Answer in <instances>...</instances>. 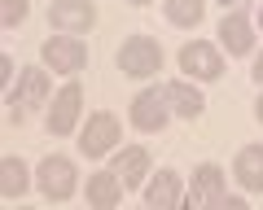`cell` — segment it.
Segmentation results:
<instances>
[{
  "label": "cell",
  "instance_id": "3957f363",
  "mask_svg": "<svg viewBox=\"0 0 263 210\" xmlns=\"http://www.w3.org/2000/svg\"><path fill=\"white\" fill-rule=\"evenodd\" d=\"M167 118H171V105H167V92L162 88L136 92V101H132V127L136 132H162Z\"/></svg>",
  "mask_w": 263,
  "mask_h": 210
},
{
  "label": "cell",
  "instance_id": "7402d4cb",
  "mask_svg": "<svg viewBox=\"0 0 263 210\" xmlns=\"http://www.w3.org/2000/svg\"><path fill=\"white\" fill-rule=\"evenodd\" d=\"M259 123H263V101H259Z\"/></svg>",
  "mask_w": 263,
  "mask_h": 210
},
{
  "label": "cell",
  "instance_id": "9a60e30c",
  "mask_svg": "<svg viewBox=\"0 0 263 210\" xmlns=\"http://www.w3.org/2000/svg\"><path fill=\"white\" fill-rule=\"evenodd\" d=\"M162 92H167V105L180 118H197L202 110H206V96L197 92V88H189V83H167Z\"/></svg>",
  "mask_w": 263,
  "mask_h": 210
},
{
  "label": "cell",
  "instance_id": "9c48e42d",
  "mask_svg": "<svg viewBox=\"0 0 263 210\" xmlns=\"http://www.w3.org/2000/svg\"><path fill=\"white\" fill-rule=\"evenodd\" d=\"M180 70H189L193 79H219V75H224V61H219V53L211 44L193 39V44L180 48Z\"/></svg>",
  "mask_w": 263,
  "mask_h": 210
},
{
  "label": "cell",
  "instance_id": "2e32d148",
  "mask_svg": "<svg viewBox=\"0 0 263 210\" xmlns=\"http://www.w3.org/2000/svg\"><path fill=\"white\" fill-rule=\"evenodd\" d=\"M145 171H149V153H145L141 144L123 149V153H119V162H114V175H119L127 188H132V184H141V180H145Z\"/></svg>",
  "mask_w": 263,
  "mask_h": 210
},
{
  "label": "cell",
  "instance_id": "6da1fadb",
  "mask_svg": "<svg viewBox=\"0 0 263 210\" xmlns=\"http://www.w3.org/2000/svg\"><path fill=\"white\" fill-rule=\"evenodd\" d=\"M44 101H48V75L40 66H27L18 75V92L9 96V118H13V123H27L31 110L44 105Z\"/></svg>",
  "mask_w": 263,
  "mask_h": 210
},
{
  "label": "cell",
  "instance_id": "ffe728a7",
  "mask_svg": "<svg viewBox=\"0 0 263 210\" xmlns=\"http://www.w3.org/2000/svg\"><path fill=\"white\" fill-rule=\"evenodd\" d=\"M254 79H259V83H263V57L254 61Z\"/></svg>",
  "mask_w": 263,
  "mask_h": 210
},
{
  "label": "cell",
  "instance_id": "d6986e66",
  "mask_svg": "<svg viewBox=\"0 0 263 210\" xmlns=\"http://www.w3.org/2000/svg\"><path fill=\"white\" fill-rule=\"evenodd\" d=\"M27 18V0H0V22L5 27H18Z\"/></svg>",
  "mask_w": 263,
  "mask_h": 210
},
{
  "label": "cell",
  "instance_id": "8fae6325",
  "mask_svg": "<svg viewBox=\"0 0 263 210\" xmlns=\"http://www.w3.org/2000/svg\"><path fill=\"white\" fill-rule=\"evenodd\" d=\"M219 39H224V48L233 53V57H246V53L254 48L250 18H246V13H228V18L219 22Z\"/></svg>",
  "mask_w": 263,
  "mask_h": 210
},
{
  "label": "cell",
  "instance_id": "cb8c5ba5",
  "mask_svg": "<svg viewBox=\"0 0 263 210\" xmlns=\"http://www.w3.org/2000/svg\"><path fill=\"white\" fill-rule=\"evenodd\" d=\"M259 27H263V9H259Z\"/></svg>",
  "mask_w": 263,
  "mask_h": 210
},
{
  "label": "cell",
  "instance_id": "e0dca14e",
  "mask_svg": "<svg viewBox=\"0 0 263 210\" xmlns=\"http://www.w3.org/2000/svg\"><path fill=\"white\" fill-rule=\"evenodd\" d=\"M0 193H5V197H22V193H27V166H22L18 158H5V162H0Z\"/></svg>",
  "mask_w": 263,
  "mask_h": 210
},
{
  "label": "cell",
  "instance_id": "277c9868",
  "mask_svg": "<svg viewBox=\"0 0 263 210\" xmlns=\"http://www.w3.org/2000/svg\"><path fill=\"white\" fill-rule=\"evenodd\" d=\"M40 57H44L53 70H62V75H75V70H84V61H88V44L75 39V35H53V39H44Z\"/></svg>",
  "mask_w": 263,
  "mask_h": 210
},
{
  "label": "cell",
  "instance_id": "7c38bea8",
  "mask_svg": "<svg viewBox=\"0 0 263 210\" xmlns=\"http://www.w3.org/2000/svg\"><path fill=\"white\" fill-rule=\"evenodd\" d=\"M237 180H241L246 193H263V144H246L237 153Z\"/></svg>",
  "mask_w": 263,
  "mask_h": 210
},
{
  "label": "cell",
  "instance_id": "8992f818",
  "mask_svg": "<svg viewBox=\"0 0 263 210\" xmlns=\"http://www.w3.org/2000/svg\"><path fill=\"white\" fill-rule=\"evenodd\" d=\"M228 193H224V171H219L215 162L197 166L193 171V188H189V206H219L224 210Z\"/></svg>",
  "mask_w": 263,
  "mask_h": 210
},
{
  "label": "cell",
  "instance_id": "30bf717a",
  "mask_svg": "<svg viewBox=\"0 0 263 210\" xmlns=\"http://www.w3.org/2000/svg\"><path fill=\"white\" fill-rule=\"evenodd\" d=\"M48 18H53V27H62L66 35H79V31L92 27V5H88V0H57Z\"/></svg>",
  "mask_w": 263,
  "mask_h": 210
},
{
  "label": "cell",
  "instance_id": "44dd1931",
  "mask_svg": "<svg viewBox=\"0 0 263 210\" xmlns=\"http://www.w3.org/2000/svg\"><path fill=\"white\" fill-rule=\"evenodd\" d=\"M219 5H224V9H228V5H241V0H219Z\"/></svg>",
  "mask_w": 263,
  "mask_h": 210
},
{
  "label": "cell",
  "instance_id": "603a6c76",
  "mask_svg": "<svg viewBox=\"0 0 263 210\" xmlns=\"http://www.w3.org/2000/svg\"><path fill=\"white\" fill-rule=\"evenodd\" d=\"M132 5H149V0H132Z\"/></svg>",
  "mask_w": 263,
  "mask_h": 210
},
{
  "label": "cell",
  "instance_id": "5b68a950",
  "mask_svg": "<svg viewBox=\"0 0 263 210\" xmlns=\"http://www.w3.org/2000/svg\"><path fill=\"white\" fill-rule=\"evenodd\" d=\"M35 180H40V193L48 201H66L75 193V166H70V158H44Z\"/></svg>",
  "mask_w": 263,
  "mask_h": 210
},
{
  "label": "cell",
  "instance_id": "5bb4252c",
  "mask_svg": "<svg viewBox=\"0 0 263 210\" xmlns=\"http://www.w3.org/2000/svg\"><path fill=\"white\" fill-rule=\"evenodd\" d=\"M145 206H149V210L180 206V175L176 171H158V175H154V184L145 188Z\"/></svg>",
  "mask_w": 263,
  "mask_h": 210
},
{
  "label": "cell",
  "instance_id": "4fadbf2b",
  "mask_svg": "<svg viewBox=\"0 0 263 210\" xmlns=\"http://www.w3.org/2000/svg\"><path fill=\"white\" fill-rule=\"evenodd\" d=\"M123 188H127V184H123L114 171H97V175H88V201H92V206H101V210L119 206V201H123Z\"/></svg>",
  "mask_w": 263,
  "mask_h": 210
},
{
  "label": "cell",
  "instance_id": "ba28073f",
  "mask_svg": "<svg viewBox=\"0 0 263 210\" xmlns=\"http://www.w3.org/2000/svg\"><path fill=\"white\" fill-rule=\"evenodd\" d=\"M114 140H119V118L114 114H92L88 127H84V136H79V149L88 158H101V153L114 149Z\"/></svg>",
  "mask_w": 263,
  "mask_h": 210
},
{
  "label": "cell",
  "instance_id": "52a82bcc",
  "mask_svg": "<svg viewBox=\"0 0 263 210\" xmlns=\"http://www.w3.org/2000/svg\"><path fill=\"white\" fill-rule=\"evenodd\" d=\"M79 105H84V92H79V83H66L62 92H57L53 110H48V132L53 136H70L79 123Z\"/></svg>",
  "mask_w": 263,
  "mask_h": 210
},
{
  "label": "cell",
  "instance_id": "7a4b0ae2",
  "mask_svg": "<svg viewBox=\"0 0 263 210\" xmlns=\"http://www.w3.org/2000/svg\"><path fill=\"white\" fill-rule=\"evenodd\" d=\"M119 66H123V75H132V79H145V75H154V70H162V48H158V39L132 35L127 44L119 48Z\"/></svg>",
  "mask_w": 263,
  "mask_h": 210
},
{
  "label": "cell",
  "instance_id": "ac0fdd59",
  "mask_svg": "<svg viewBox=\"0 0 263 210\" xmlns=\"http://www.w3.org/2000/svg\"><path fill=\"white\" fill-rule=\"evenodd\" d=\"M167 18L176 27H197L202 22V0H167Z\"/></svg>",
  "mask_w": 263,
  "mask_h": 210
}]
</instances>
